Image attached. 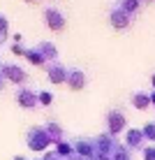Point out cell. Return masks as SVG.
Here are the masks:
<instances>
[{"instance_id":"1","label":"cell","mask_w":155,"mask_h":160,"mask_svg":"<svg viewBox=\"0 0 155 160\" xmlns=\"http://www.w3.org/2000/svg\"><path fill=\"white\" fill-rule=\"evenodd\" d=\"M49 144H51V137L44 125H35V128L28 130V148L30 151H44Z\"/></svg>"},{"instance_id":"2","label":"cell","mask_w":155,"mask_h":160,"mask_svg":"<svg viewBox=\"0 0 155 160\" xmlns=\"http://www.w3.org/2000/svg\"><path fill=\"white\" fill-rule=\"evenodd\" d=\"M0 74H2V79L12 81V84H26L28 81V72L14 63H0Z\"/></svg>"},{"instance_id":"3","label":"cell","mask_w":155,"mask_h":160,"mask_svg":"<svg viewBox=\"0 0 155 160\" xmlns=\"http://www.w3.org/2000/svg\"><path fill=\"white\" fill-rule=\"evenodd\" d=\"M16 102L23 109H35L37 104H40V93H35L28 86H21L19 91H16Z\"/></svg>"},{"instance_id":"4","label":"cell","mask_w":155,"mask_h":160,"mask_svg":"<svg viewBox=\"0 0 155 160\" xmlns=\"http://www.w3.org/2000/svg\"><path fill=\"white\" fill-rule=\"evenodd\" d=\"M123 128H125V116H123V112H120V109H111V112L107 114V130H109V135L116 137Z\"/></svg>"},{"instance_id":"5","label":"cell","mask_w":155,"mask_h":160,"mask_svg":"<svg viewBox=\"0 0 155 160\" xmlns=\"http://www.w3.org/2000/svg\"><path fill=\"white\" fill-rule=\"evenodd\" d=\"M46 74H49V81L51 84H67V77H70V70L60 63H51L46 65Z\"/></svg>"},{"instance_id":"6","label":"cell","mask_w":155,"mask_h":160,"mask_svg":"<svg viewBox=\"0 0 155 160\" xmlns=\"http://www.w3.org/2000/svg\"><path fill=\"white\" fill-rule=\"evenodd\" d=\"M44 21L51 30H63L65 28V16L63 12H58L56 7H46L44 9Z\"/></svg>"},{"instance_id":"7","label":"cell","mask_w":155,"mask_h":160,"mask_svg":"<svg viewBox=\"0 0 155 160\" xmlns=\"http://www.w3.org/2000/svg\"><path fill=\"white\" fill-rule=\"evenodd\" d=\"M74 153L81 158H95L97 156V148H95V139H86V137H81V139L74 142Z\"/></svg>"},{"instance_id":"8","label":"cell","mask_w":155,"mask_h":160,"mask_svg":"<svg viewBox=\"0 0 155 160\" xmlns=\"http://www.w3.org/2000/svg\"><path fill=\"white\" fill-rule=\"evenodd\" d=\"M143 139H146V137H143L141 130L132 128V130L125 132V146L130 148V151H137V148H141V151H143V148H146V146H143Z\"/></svg>"},{"instance_id":"9","label":"cell","mask_w":155,"mask_h":160,"mask_svg":"<svg viewBox=\"0 0 155 160\" xmlns=\"http://www.w3.org/2000/svg\"><path fill=\"white\" fill-rule=\"evenodd\" d=\"M116 144H118V142H116L109 132H107V135H99L95 139V148H97V153H102V156H111Z\"/></svg>"},{"instance_id":"10","label":"cell","mask_w":155,"mask_h":160,"mask_svg":"<svg viewBox=\"0 0 155 160\" xmlns=\"http://www.w3.org/2000/svg\"><path fill=\"white\" fill-rule=\"evenodd\" d=\"M67 86H70V91H81V88L86 86V74H84V70H70Z\"/></svg>"},{"instance_id":"11","label":"cell","mask_w":155,"mask_h":160,"mask_svg":"<svg viewBox=\"0 0 155 160\" xmlns=\"http://www.w3.org/2000/svg\"><path fill=\"white\" fill-rule=\"evenodd\" d=\"M109 21H111V26H114L116 30H125L127 26H130V16H127V14L123 12V9H118V7H116L114 12H111Z\"/></svg>"},{"instance_id":"12","label":"cell","mask_w":155,"mask_h":160,"mask_svg":"<svg viewBox=\"0 0 155 160\" xmlns=\"http://www.w3.org/2000/svg\"><path fill=\"white\" fill-rule=\"evenodd\" d=\"M37 51L44 56V60H56L58 58L56 44H51V42H40V44H37Z\"/></svg>"},{"instance_id":"13","label":"cell","mask_w":155,"mask_h":160,"mask_svg":"<svg viewBox=\"0 0 155 160\" xmlns=\"http://www.w3.org/2000/svg\"><path fill=\"white\" fill-rule=\"evenodd\" d=\"M44 128H46V132H49V137H51L53 144H60V142H63V135H65V132H63V128H60L56 121H49Z\"/></svg>"},{"instance_id":"14","label":"cell","mask_w":155,"mask_h":160,"mask_svg":"<svg viewBox=\"0 0 155 160\" xmlns=\"http://www.w3.org/2000/svg\"><path fill=\"white\" fill-rule=\"evenodd\" d=\"M132 104H134L137 109H146L148 104H153L151 102V93H143V91L134 93V95H132Z\"/></svg>"},{"instance_id":"15","label":"cell","mask_w":155,"mask_h":160,"mask_svg":"<svg viewBox=\"0 0 155 160\" xmlns=\"http://www.w3.org/2000/svg\"><path fill=\"white\" fill-rule=\"evenodd\" d=\"M111 160H134V158H132V151L125 144H116L114 153H111Z\"/></svg>"},{"instance_id":"16","label":"cell","mask_w":155,"mask_h":160,"mask_svg":"<svg viewBox=\"0 0 155 160\" xmlns=\"http://www.w3.org/2000/svg\"><path fill=\"white\" fill-rule=\"evenodd\" d=\"M26 58H28L32 65H37V68H46V60H44V56L37 49H28V51H26Z\"/></svg>"},{"instance_id":"17","label":"cell","mask_w":155,"mask_h":160,"mask_svg":"<svg viewBox=\"0 0 155 160\" xmlns=\"http://www.w3.org/2000/svg\"><path fill=\"white\" fill-rule=\"evenodd\" d=\"M118 9H123L127 16H132L139 9V0H118Z\"/></svg>"},{"instance_id":"18","label":"cell","mask_w":155,"mask_h":160,"mask_svg":"<svg viewBox=\"0 0 155 160\" xmlns=\"http://www.w3.org/2000/svg\"><path fill=\"white\" fill-rule=\"evenodd\" d=\"M56 153L60 158H65V156H72L74 153V144H67V142H60V144H56Z\"/></svg>"},{"instance_id":"19","label":"cell","mask_w":155,"mask_h":160,"mask_svg":"<svg viewBox=\"0 0 155 160\" xmlns=\"http://www.w3.org/2000/svg\"><path fill=\"white\" fill-rule=\"evenodd\" d=\"M7 28H9V21H7V19H5V16H2V14H0V42H2V40H5V37H7V35H9V30H7Z\"/></svg>"},{"instance_id":"20","label":"cell","mask_w":155,"mask_h":160,"mask_svg":"<svg viewBox=\"0 0 155 160\" xmlns=\"http://www.w3.org/2000/svg\"><path fill=\"white\" fill-rule=\"evenodd\" d=\"M141 132H143V137H146V139L155 142V123H148V125H143V128H141Z\"/></svg>"},{"instance_id":"21","label":"cell","mask_w":155,"mask_h":160,"mask_svg":"<svg viewBox=\"0 0 155 160\" xmlns=\"http://www.w3.org/2000/svg\"><path fill=\"white\" fill-rule=\"evenodd\" d=\"M53 102V95L49 91H40V104H44V107H49V104Z\"/></svg>"},{"instance_id":"22","label":"cell","mask_w":155,"mask_h":160,"mask_svg":"<svg viewBox=\"0 0 155 160\" xmlns=\"http://www.w3.org/2000/svg\"><path fill=\"white\" fill-rule=\"evenodd\" d=\"M143 160H155V144L143 148Z\"/></svg>"},{"instance_id":"23","label":"cell","mask_w":155,"mask_h":160,"mask_svg":"<svg viewBox=\"0 0 155 160\" xmlns=\"http://www.w3.org/2000/svg\"><path fill=\"white\" fill-rule=\"evenodd\" d=\"M12 51L16 53V56H26V51H28V49H23L21 44H14V47H12Z\"/></svg>"},{"instance_id":"24","label":"cell","mask_w":155,"mask_h":160,"mask_svg":"<svg viewBox=\"0 0 155 160\" xmlns=\"http://www.w3.org/2000/svg\"><path fill=\"white\" fill-rule=\"evenodd\" d=\"M44 160H63L58 156V153H46V156H44Z\"/></svg>"},{"instance_id":"25","label":"cell","mask_w":155,"mask_h":160,"mask_svg":"<svg viewBox=\"0 0 155 160\" xmlns=\"http://www.w3.org/2000/svg\"><path fill=\"white\" fill-rule=\"evenodd\" d=\"M93 160H111V156H102V153H97V156L93 158Z\"/></svg>"},{"instance_id":"26","label":"cell","mask_w":155,"mask_h":160,"mask_svg":"<svg viewBox=\"0 0 155 160\" xmlns=\"http://www.w3.org/2000/svg\"><path fill=\"white\" fill-rule=\"evenodd\" d=\"M70 160H86V158H81V156H72Z\"/></svg>"},{"instance_id":"27","label":"cell","mask_w":155,"mask_h":160,"mask_svg":"<svg viewBox=\"0 0 155 160\" xmlns=\"http://www.w3.org/2000/svg\"><path fill=\"white\" fill-rule=\"evenodd\" d=\"M151 102H153V104H155V93H153V95H151Z\"/></svg>"},{"instance_id":"28","label":"cell","mask_w":155,"mask_h":160,"mask_svg":"<svg viewBox=\"0 0 155 160\" xmlns=\"http://www.w3.org/2000/svg\"><path fill=\"white\" fill-rule=\"evenodd\" d=\"M14 160H26V158H21V156H16V158H14Z\"/></svg>"},{"instance_id":"29","label":"cell","mask_w":155,"mask_h":160,"mask_svg":"<svg viewBox=\"0 0 155 160\" xmlns=\"http://www.w3.org/2000/svg\"><path fill=\"white\" fill-rule=\"evenodd\" d=\"M153 86H155V74H153Z\"/></svg>"},{"instance_id":"30","label":"cell","mask_w":155,"mask_h":160,"mask_svg":"<svg viewBox=\"0 0 155 160\" xmlns=\"http://www.w3.org/2000/svg\"><path fill=\"white\" fill-rule=\"evenodd\" d=\"M28 2H35V0H28Z\"/></svg>"}]
</instances>
